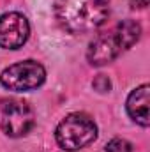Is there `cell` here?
I'll return each mask as SVG.
<instances>
[{"label":"cell","mask_w":150,"mask_h":152,"mask_svg":"<svg viewBox=\"0 0 150 152\" xmlns=\"http://www.w3.org/2000/svg\"><path fill=\"white\" fill-rule=\"evenodd\" d=\"M55 16L71 34L92 32L106 21L108 4L106 0H55Z\"/></svg>","instance_id":"obj_1"},{"label":"cell","mask_w":150,"mask_h":152,"mask_svg":"<svg viewBox=\"0 0 150 152\" xmlns=\"http://www.w3.org/2000/svg\"><path fill=\"white\" fill-rule=\"evenodd\" d=\"M141 36V27L133 21L125 20L118 23L113 30L99 34L88 46L87 58L92 66H104L115 60L124 50L131 48Z\"/></svg>","instance_id":"obj_2"},{"label":"cell","mask_w":150,"mask_h":152,"mask_svg":"<svg viewBox=\"0 0 150 152\" xmlns=\"http://www.w3.org/2000/svg\"><path fill=\"white\" fill-rule=\"evenodd\" d=\"M97 136V126L87 113L67 115L55 131L57 143L64 151H79L92 143Z\"/></svg>","instance_id":"obj_3"},{"label":"cell","mask_w":150,"mask_h":152,"mask_svg":"<svg viewBox=\"0 0 150 152\" xmlns=\"http://www.w3.org/2000/svg\"><path fill=\"white\" fill-rule=\"evenodd\" d=\"M34 127V110L32 106L18 97L0 99V129L11 136H25Z\"/></svg>","instance_id":"obj_4"},{"label":"cell","mask_w":150,"mask_h":152,"mask_svg":"<svg viewBox=\"0 0 150 152\" xmlns=\"http://www.w3.org/2000/svg\"><path fill=\"white\" fill-rule=\"evenodd\" d=\"M46 80L44 67L36 60H23L5 67L0 75V83L12 92H27L41 87Z\"/></svg>","instance_id":"obj_5"},{"label":"cell","mask_w":150,"mask_h":152,"mask_svg":"<svg viewBox=\"0 0 150 152\" xmlns=\"http://www.w3.org/2000/svg\"><path fill=\"white\" fill-rule=\"evenodd\" d=\"M30 36L28 20L20 12H5L0 16V46L5 50L21 48Z\"/></svg>","instance_id":"obj_6"},{"label":"cell","mask_w":150,"mask_h":152,"mask_svg":"<svg viewBox=\"0 0 150 152\" xmlns=\"http://www.w3.org/2000/svg\"><path fill=\"white\" fill-rule=\"evenodd\" d=\"M149 104H150V87L147 83H143L138 88H134L129 94L127 103H125V108H127L129 117L136 124H140L143 127H149V124H150Z\"/></svg>","instance_id":"obj_7"},{"label":"cell","mask_w":150,"mask_h":152,"mask_svg":"<svg viewBox=\"0 0 150 152\" xmlns=\"http://www.w3.org/2000/svg\"><path fill=\"white\" fill-rule=\"evenodd\" d=\"M106 152H133V147L124 138H113L106 145Z\"/></svg>","instance_id":"obj_8"},{"label":"cell","mask_w":150,"mask_h":152,"mask_svg":"<svg viewBox=\"0 0 150 152\" xmlns=\"http://www.w3.org/2000/svg\"><path fill=\"white\" fill-rule=\"evenodd\" d=\"M94 88L95 90H99V92H110V88H111V83H110V80L106 78V76L99 75L95 80H94Z\"/></svg>","instance_id":"obj_9"},{"label":"cell","mask_w":150,"mask_h":152,"mask_svg":"<svg viewBox=\"0 0 150 152\" xmlns=\"http://www.w3.org/2000/svg\"><path fill=\"white\" fill-rule=\"evenodd\" d=\"M149 2H150V0H131L133 7H140V9L147 7V5H149Z\"/></svg>","instance_id":"obj_10"}]
</instances>
